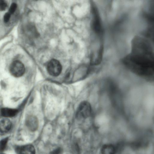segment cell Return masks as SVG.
<instances>
[{"mask_svg":"<svg viewBox=\"0 0 154 154\" xmlns=\"http://www.w3.org/2000/svg\"><path fill=\"white\" fill-rule=\"evenodd\" d=\"M93 10L94 14L93 27L96 32L99 33L101 31V27L100 18L96 8H93Z\"/></svg>","mask_w":154,"mask_h":154,"instance_id":"7","label":"cell"},{"mask_svg":"<svg viewBox=\"0 0 154 154\" xmlns=\"http://www.w3.org/2000/svg\"><path fill=\"white\" fill-rule=\"evenodd\" d=\"M19 154H35V149L31 144H28L20 147L17 148Z\"/></svg>","mask_w":154,"mask_h":154,"instance_id":"6","label":"cell"},{"mask_svg":"<svg viewBox=\"0 0 154 154\" xmlns=\"http://www.w3.org/2000/svg\"><path fill=\"white\" fill-rule=\"evenodd\" d=\"M8 7L7 2L4 0H0V11H3L5 10Z\"/></svg>","mask_w":154,"mask_h":154,"instance_id":"13","label":"cell"},{"mask_svg":"<svg viewBox=\"0 0 154 154\" xmlns=\"http://www.w3.org/2000/svg\"><path fill=\"white\" fill-rule=\"evenodd\" d=\"M11 15L8 12L5 14L3 17L4 21L5 23L8 22L10 19Z\"/></svg>","mask_w":154,"mask_h":154,"instance_id":"14","label":"cell"},{"mask_svg":"<svg viewBox=\"0 0 154 154\" xmlns=\"http://www.w3.org/2000/svg\"><path fill=\"white\" fill-rule=\"evenodd\" d=\"M26 124L29 130L34 131L37 129L38 122L36 117L33 115H30L27 117L26 120Z\"/></svg>","mask_w":154,"mask_h":154,"instance_id":"5","label":"cell"},{"mask_svg":"<svg viewBox=\"0 0 154 154\" xmlns=\"http://www.w3.org/2000/svg\"><path fill=\"white\" fill-rule=\"evenodd\" d=\"M8 140V138L6 137L0 142V151H4L5 149Z\"/></svg>","mask_w":154,"mask_h":154,"instance_id":"11","label":"cell"},{"mask_svg":"<svg viewBox=\"0 0 154 154\" xmlns=\"http://www.w3.org/2000/svg\"><path fill=\"white\" fill-rule=\"evenodd\" d=\"M92 113L91 104L87 101H83L79 104L76 116L78 119H85L89 117Z\"/></svg>","mask_w":154,"mask_h":154,"instance_id":"2","label":"cell"},{"mask_svg":"<svg viewBox=\"0 0 154 154\" xmlns=\"http://www.w3.org/2000/svg\"><path fill=\"white\" fill-rule=\"evenodd\" d=\"M62 70V65L57 60L52 59L48 63L47 70L50 75L53 76H57L61 73Z\"/></svg>","mask_w":154,"mask_h":154,"instance_id":"4","label":"cell"},{"mask_svg":"<svg viewBox=\"0 0 154 154\" xmlns=\"http://www.w3.org/2000/svg\"><path fill=\"white\" fill-rule=\"evenodd\" d=\"M116 152L115 147L111 144L104 145L101 149V154H115Z\"/></svg>","mask_w":154,"mask_h":154,"instance_id":"10","label":"cell"},{"mask_svg":"<svg viewBox=\"0 0 154 154\" xmlns=\"http://www.w3.org/2000/svg\"><path fill=\"white\" fill-rule=\"evenodd\" d=\"M62 151V149L61 148L58 147L51 152L50 154H61Z\"/></svg>","mask_w":154,"mask_h":154,"instance_id":"15","label":"cell"},{"mask_svg":"<svg viewBox=\"0 0 154 154\" xmlns=\"http://www.w3.org/2000/svg\"><path fill=\"white\" fill-rule=\"evenodd\" d=\"M9 71L13 76L16 77H21L25 71L23 64L21 61L16 60L13 62L9 67Z\"/></svg>","mask_w":154,"mask_h":154,"instance_id":"3","label":"cell"},{"mask_svg":"<svg viewBox=\"0 0 154 154\" xmlns=\"http://www.w3.org/2000/svg\"><path fill=\"white\" fill-rule=\"evenodd\" d=\"M16 109L3 108L1 109L0 113L2 116L5 117H12L15 116L18 112Z\"/></svg>","mask_w":154,"mask_h":154,"instance_id":"8","label":"cell"},{"mask_svg":"<svg viewBox=\"0 0 154 154\" xmlns=\"http://www.w3.org/2000/svg\"><path fill=\"white\" fill-rule=\"evenodd\" d=\"M11 126L12 123L10 120L7 118L3 119L0 122V132H8L11 129Z\"/></svg>","mask_w":154,"mask_h":154,"instance_id":"9","label":"cell"},{"mask_svg":"<svg viewBox=\"0 0 154 154\" xmlns=\"http://www.w3.org/2000/svg\"><path fill=\"white\" fill-rule=\"evenodd\" d=\"M152 50L143 45L132 47L131 52L123 59L122 62L130 71L146 79L153 77L154 64Z\"/></svg>","mask_w":154,"mask_h":154,"instance_id":"1","label":"cell"},{"mask_svg":"<svg viewBox=\"0 0 154 154\" xmlns=\"http://www.w3.org/2000/svg\"><path fill=\"white\" fill-rule=\"evenodd\" d=\"M17 8V5L15 3H13L11 5L8 12L11 15L13 14Z\"/></svg>","mask_w":154,"mask_h":154,"instance_id":"12","label":"cell"}]
</instances>
